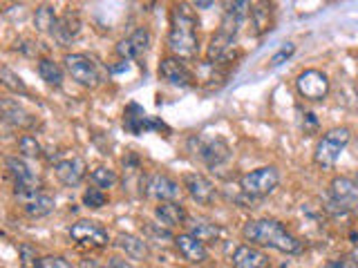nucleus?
I'll return each instance as SVG.
<instances>
[{"mask_svg":"<svg viewBox=\"0 0 358 268\" xmlns=\"http://www.w3.org/2000/svg\"><path fill=\"white\" fill-rule=\"evenodd\" d=\"M20 206H22V212H25L27 217L43 219V217H48V215H52V212H54L56 201H54V197L43 193V195H36V197H31L27 201H22Z\"/></svg>","mask_w":358,"mask_h":268,"instance_id":"393cba45","label":"nucleus"},{"mask_svg":"<svg viewBox=\"0 0 358 268\" xmlns=\"http://www.w3.org/2000/svg\"><path fill=\"white\" fill-rule=\"evenodd\" d=\"M0 110H3V121L11 128L27 130V128H34V123H36V119H34L29 112L18 103V100L5 98L3 103H0Z\"/></svg>","mask_w":358,"mask_h":268,"instance_id":"4be33fe9","label":"nucleus"},{"mask_svg":"<svg viewBox=\"0 0 358 268\" xmlns=\"http://www.w3.org/2000/svg\"><path fill=\"white\" fill-rule=\"evenodd\" d=\"M41 268H74L67 260H63L61 255H45L41 260Z\"/></svg>","mask_w":358,"mask_h":268,"instance_id":"c9c22d12","label":"nucleus"},{"mask_svg":"<svg viewBox=\"0 0 358 268\" xmlns=\"http://www.w3.org/2000/svg\"><path fill=\"white\" fill-rule=\"evenodd\" d=\"M278 184H280V172L275 165L255 168V170L240 177V190L251 195L253 199H262L266 195H271L278 188Z\"/></svg>","mask_w":358,"mask_h":268,"instance_id":"423d86ee","label":"nucleus"},{"mask_svg":"<svg viewBox=\"0 0 358 268\" xmlns=\"http://www.w3.org/2000/svg\"><path fill=\"white\" fill-rule=\"evenodd\" d=\"M56 22H59V16H56L54 5H38L36 11H34V27L41 34H52Z\"/></svg>","mask_w":358,"mask_h":268,"instance_id":"bb28decb","label":"nucleus"},{"mask_svg":"<svg viewBox=\"0 0 358 268\" xmlns=\"http://www.w3.org/2000/svg\"><path fill=\"white\" fill-rule=\"evenodd\" d=\"M193 7L195 9H208V7H213V3H193Z\"/></svg>","mask_w":358,"mask_h":268,"instance_id":"a19ab883","label":"nucleus"},{"mask_svg":"<svg viewBox=\"0 0 358 268\" xmlns=\"http://www.w3.org/2000/svg\"><path fill=\"white\" fill-rule=\"evenodd\" d=\"M54 174H56V179H59L63 186L76 188L87 177V163H85L83 156H76V154L65 156V159L56 161Z\"/></svg>","mask_w":358,"mask_h":268,"instance_id":"2eb2a0df","label":"nucleus"},{"mask_svg":"<svg viewBox=\"0 0 358 268\" xmlns=\"http://www.w3.org/2000/svg\"><path fill=\"white\" fill-rule=\"evenodd\" d=\"M63 63H65V72L70 74L72 81H76L78 85L96 87L101 83V70H99V65L92 56L81 54V52L67 54L63 59Z\"/></svg>","mask_w":358,"mask_h":268,"instance_id":"6e6552de","label":"nucleus"},{"mask_svg":"<svg viewBox=\"0 0 358 268\" xmlns=\"http://www.w3.org/2000/svg\"><path fill=\"white\" fill-rule=\"evenodd\" d=\"M242 237L251 241V246H264L285 255H298L302 253V241L294 232H289L282 223L275 219H251L244 223Z\"/></svg>","mask_w":358,"mask_h":268,"instance_id":"f03ea898","label":"nucleus"},{"mask_svg":"<svg viewBox=\"0 0 358 268\" xmlns=\"http://www.w3.org/2000/svg\"><path fill=\"white\" fill-rule=\"evenodd\" d=\"M90 181L94 184V188H101L106 193V190H110V188H115L117 186V181H119V177H117V172L112 170V168H108V165H96L92 172H90Z\"/></svg>","mask_w":358,"mask_h":268,"instance_id":"cd10ccee","label":"nucleus"},{"mask_svg":"<svg viewBox=\"0 0 358 268\" xmlns=\"http://www.w3.org/2000/svg\"><path fill=\"white\" fill-rule=\"evenodd\" d=\"M190 143H195V154L199 156V161L208 168H220L231 159V148L229 143L222 137H195Z\"/></svg>","mask_w":358,"mask_h":268,"instance_id":"9d476101","label":"nucleus"},{"mask_svg":"<svg viewBox=\"0 0 358 268\" xmlns=\"http://www.w3.org/2000/svg\"><path fill=\"white\" fill-rule=\"evenodd\" d=\"M352 132L350 128H331L322 134L316 143V150H313V163L322 170H331L336 165V161L341 159V154L345 152V148L350 145Z\"/></svg>","mask_w":358,"mask_h":268,"instance_id":"39448f33","label":"nucleus"},{"mask_svg":"<svg viewBox=\"0 0 358 268\" xmlns=\"http://www.w3.org/2000/svg\"><path fill=\"white\" fill-rule=\"evenodd\" d=\"M347 260H350V262H352V264H354V266L358 268V246H356V248H354V251L350 253V257H347Z\"/></svg>","mask_w":358,"mask_h":268,"instance_id":"ea45409f","label":"nucleus"},{"mask_svg":"<svg viewBox=\"0 0 358 268\" xmlns=\"http://www.w3.org/2000/svg\"><path fill=\"white\" fill-rule=\"evenodd\" d=\"M108 266L110 268H137L130 260H126V257H121V255H112L108 260Z\"/></svg>","mask_w":358,"mask_h":268,"instance_id":"e433bc0d","label":"nucleus"},{"mask_svg":"<svg viewBox=\"0 0 358 268\" xmlns=\"http://www.w3.org/2000/svg\"><path fill=\"white\" fill-rule=\"evenodd\" d=\"M294 52H296V45H291V43H287L285 47H280L271 59H268V65L271 67H278V65H282L285 61H289L291 56H294Z\"/></svg>","mask_w":358,"mask_h":268,"instance_id":"f704fd0d","label":"nucleus"},{"mask_svg":"<svg viewBox=\"0 0 358 268\" xmlns=\"http://www.w3.org/2000/svg\"><path fill=\"white\" fill-rule=\"evenodd\" d=\"M329 204L338 215H358V184L350 177H334L329 184Z\"/></svg>","mask_w":358,"mask_h":268,"instance_id":"0eeeda50","label":"nucleus"},{"mask_svg":"<svg viewBox=\"0 0 358 268\" xmlns=\"http://www.w3.org/2000/svg\"><path fill=\"white\" fill-rule=\"evenodd\" d=\"M188 232L204 244H215L222 237V228L208 219H188Z\"/></svg>","mask_w":358,"mask_h":268,"instance_id":"b1692460","label":"nucleus"},{"mask_svg":"<svg viewBox=\"0 0 358 268\" xmlns=\"http://www.w3.org/2000/svg\"><path fill=\"white\" fill-rule=\"evenodd\" d=\"M233 268H271L268 257L251 244H240L231 257Z\"/></svg>","mask_w":358,"mask_h":268,"instance_id":"aec40b11","label":"nucleus"},{"mask_svg":"<svg viewBox=\"0 0 358 268\" xmlns=\"http://www.w3.org/2000/svg\"><path fill=\"white\" fill-rule=\"evenodd\" d=\"M123 126H126V130L132 132V134H143V132H148V130H166L164 123H159V121H155L152 117H148L137 103L128 105L126 114H123Z\"/></svg>","mask_w":358,"mask_h":268,"instance_id":"6ab92c4d","label":"nucleus"},{"mask_svg":"<svg viewBox=\"0 0 358 268\" xmlns=\"http://www.w3.org/2000/svg\"><path fill=\"white\" fill-rule=\"evenodd\" d=\"M18 260H20V268H41V260L38 251L34 248L31 244H20L18 246Z\"/></svg>","mask_w":358,"mask_h":268,"instance_id":"7c9ffc66","label":"nucleus"},{"mask_svg":"<svg viewBox=\"0 0 358 268\" xmlns=\"http://www.w3.org/2000/svg\"><path fill=\"white\" fill-rule=\"evenodd\" d=\"M70 239L81 248H106L110 244V232L94 219H78L70 228Z\"/></svg>","mask_w":358,"mask_h":268,"instance_id":"1a4fd4ad","label":"nucleus"},{"mask_svg":"<svg viewBox=\"0 0 358 268\" xmlns=\"http://www.w3.org/2000/svg\"><path fill=\"white\" fill-rule=\"evenodd\" d=\"M182 188L188 193V197L199 206H210L217 199V188L208 177L199 172H186L182 179Z\"/></svg>","mask_w":358,"mask_h":268,"instance_id":"f8f14e48","label":"nucleus"},{"mask_svg":"<svg viewBox=\"0 0 358 268\" xmlns=\"http://www.w3.org/2000/svg\"><path fill=\"white\" fill-rule=\"evenodd\" d=\"M117 248L128 257V260L134 262H145L150 257V246L143 237H137V234H130V232H121L117 234Z\"/></svg>","mask_w":358,"mask_h":268,"instance_id":"412c9836","label":"nucleus"},{"mask_svg":"<svg viewBox=\"0 0 358 268\" xmlns=\"http://www.w3.org/2000/svg\"><path fill=\"white\" fill-rule=\"evenodd\" d=\"M143 234L145 237H150V239H175L173 237V232H171V228H166V226H162V223H157V221H145L143 223Z\"/></svg>","mask_w":358,"mask_h":268,"instance_id":"473e14b6","label":"nucleus"},{"mask_svg":"<svg viewBox=\"0 0 358 268\" xmlns=\"http://www.w3.org/2000/svg\"><path fill=\"white\" fill-rule=\"evenodd\" d=\"M36 70H38V76H41V81H45L48 85H52V87H61L63 85V78H65V74H63V67L56 63V61H52V59H38V65H36Z\"/></svg>","mask_w":358,"mask_h":268,"instance_id":"a878e982","label":"nucleus"},{"mask_svg":"<svg viewBox=\"0 0 358 268\" xmlns=\"http://www.w3.org/2000/svg\"><path fill=\"white\" fill-rule=\"evenodd\" d=\"M150 43H152V34L145 29V27H139L134 29L128 38H123L117 43V56L121 61H139L141 56L150 50Z\"/></svg>","mask_w":358,"mask_h":268,"instance_id":"ddd939ff","label":"nucleus"},{"mask_svg":"<svg viewBox=\"0 0 358 268\" xmlns=\"http://www.w3.org/2000/svg\"><path fill=\"white\" fill-rule=\"evenodd\" d=\"M106 201H108V197H106V193L101 188H87L83 193V206L85 208H94V210L103 208Z\"/></svg>","mask_w":358,"mask_h":268,"instance_id":"72a5a7b5","label":"nucleus"},{"mask_svg":"<svg viewBox=\"0 0 358 268\" xmlns=\"http://www.w3.org/2000/svg\"><path fill=\"white\" fill-rule=\"evenodd\" d=\"M329 78L320 70H305L296 78V89L302 98L307 100H322L329 94Z\"/></svg>","mask_w":358,"mask_h":268,"instance_id":"9b49d317","label":"nucleus"},{"mask_svg":"<svg viewBox=\"0 0 358 268\" xmlns=\"http://www.w3.org/2000/svg\"><path fill=\"white\" fill-rule=\"evenodd\" d=\"M175 241V248L177 253L184 257L186 262L190 264H204L208 260V248L204 241H199L197 237H193L190 232H182L177 234L173 239Z\"/></svg>","mask_w":358,"mask_h":268,"instance_id":"f3484780","label":"nucleus"},{"mask_svg":"<svg viewBox=\"0 0 358 268\" xmlns=\"http://www.w3.org/2000/svg\"><path fill=\"white\" fill-rule=\"evenodd\" d=\"M268 3H255L251 5V22H253V27H257V34H262L266 29H271L268 27Z\"/></svg>","mask_w":358,"mask_h":268,"instance_id":"2f4dec72","label":"nucleus"},{"mask_svg":"<svg viewBox=\"0 0 358 268\" xmlns=\"http://www.w3.org/2000/svg\"><path fill=\"white\" fill-rule=\"evenodd\" d=\"M78 31H81V16H78V11L74 9H67L65 14L59 16V22H56V27L52 31V38L56 40V45H70L76 36Z\"/></svg>","mask_w":358,"mask_h":268,"instance_id":"a211bd4d","label":"nucleus"},{"mask_svg":"<svg viewBox=\"0 0 358 268\" xmlns=\"http://www.w3.org/2000/svg\"><path fill=\"white\" fill-rule=\"evenodd\" d=\"M159 78L173 87H190L193 85V74H190L186 63L182 59H175V56H166V59H162Z\"/></svg>","mask_w":358,"mask_h":268,"instance_id":"dca6fc26","label":"nucleus"},{"mask_svg":"<svg viewBox=\"0 0 358 268\" xmlns=\"http://www.w3.org/2000/svg\"><path fill=\"white\" fill-rule=\"evenodd\" d=\"M78 268H110V266H108V264H99V262H94V260H81Z\"/></svg>","mask_w":358,"mask_h":268,"instance_id":"4c0bfd02","label":"nucleus"},{"mask_svg":"<svg viewBox=\"0 0 358 268\" xmlns=\"http://www.w3.org/2000/svg\"><path fill=\"white\" fill-rule=\"evenodd\" d=\"M320 268H345V260H336V262H329V264H324Z\"/></svg>","mask_w":358,"mask_h":268,"instance_id":"58836bf2","label":"nucleus"},{"mask_svg":"<svg viewBox=\"0 0 358 268\" xmlns=\"http://www.w3.org/2000/svg\"><path fill=\"white\" fill-rule=\"evenodd\" d=\"M354 181H356V184H358V172H356V174H354Z\"/></svg>","mask_w":358,"mask_h":268,"instance_id":"79ce46f5","label":"nucleus"},{"mask_svg":"<svg viewBox=\"0 0 358 268\" xmlns=\"http://www.w3.org/2000/svg\"><path fill=\"white\" fill-rule=\"evenodd\" d=\"M0 83H3L5 89H9V92H14V94H27L25 81H22L18 74L11 72L9 67H3V70H0Z\"/></svg>","mask_w":358,"mask_h":268,"instance_id":"c756f323","label":"nucleus"},{"mask_svg":"<svg viewBox=\"0 0 358 268\" xmlns=\"http://www.w3.org/2000/svg\"><path fill=\"white\" fill-rule=\"evenodd\" d=\"M193 5H175L171 11V29H168V50L175 59L190 61L197 56L199 34H197V16L190 9Z\"/></svg>","mask_w":358,"mask_h":268,"instance_id":"f257e3e1","label":"nucleus"},{"mask_svg":"<svg viewBox=\"0 0 358 268\" xmlns=\"http://www.w3.org/2000/svg\"><path fill=\"white\" fill-rule=\"evenodd\" d=\"M145 195L157 199L159 204L164 201H177L179 193H182V188H179V181H175L173 177H168L166 172H152L145 179Z\"/></svg>","mask_w":358,"mask_h":268,"instance_id":"4468645a","label":"nucleus"},{"mask_svg":"<svg viewBox=\"0 0 358 268\" xmlns=\"http://www.w3.org/2000/svg\"><path fill=\"white\" fill-rule=\"evenodd\" d=\"M155 217L159 219L162 226L166 228H177V226H184L188 221V215L184 206L179 204V201H164L155 208Z\"/></svg>","mask_w":358,"mask_h":268,"instance_id":"5701e85b","label":"nucleus"},{"mask_svg":"<svg viewBox=\"0 0 358 268\" xmlns=\"http://www.w3.org/2000/svg\"><path fill=\"white\" fill-rule=\"evenodd\" d=\"M249 14H251V3H244L242 0V3L227 5V11H224V16L220 20V27L210 36V43H208V50H206L208 63H220L227 59Z\"/></svg>","mask_w":358,"mask_h":268,"instance_id":"7ed1b4c3","label":"nucleus"},{"mask_svg":"<svg viewBox=\"0 0 358 268\" xmlns=\"http://www.w3.org/2000/svg\"><path fill=\"white\" fill-rule=\"evenodd\" d=\"M18 152H20V156H25V159H41L43 145L38 143L36 137H31V134H22L18 139Z\"/></svg>","mask_w":358,"mask_h":268,"instance_id":"c85d7f7f","label":"nucleus"},{"mask_svg":"<svg viewBox=\"0 0 358 268\" xmlns=\"http://www.w3.org/2000/svg\"><path fill=\"white\" fill-rule=\"evenodd\" d=\"M5 170L9 174V179L14 181V197L20 201H27L36 195H43L41 188H43V181L41 177L36 174L29 168V163L22 159V156H7L5 159Z\"/></svg>","mask_w":358,"mask_h":268,"instance_id":"20e7f679","label":"nucleus"}]
</instances>
